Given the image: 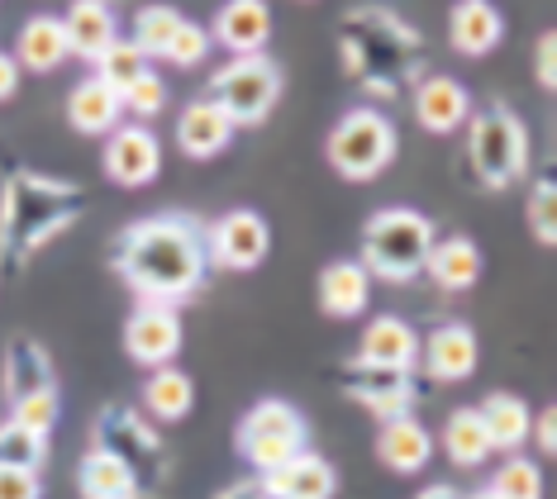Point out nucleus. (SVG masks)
I'll use <instances>...</instances> for the list:
<instances>
[{
	"label": "nucleus",
	"instance_id": "1",
	"mask_svg": "<svg viewBox=\"0 0 557 499\" xmlns=\"http://www.w3.org/2000/svg\"><path fill=\"white\" fill-rule=\"evenodd\" d=\"M110 266L134 300L182 304L206 290L210 280V252H206V224L186 210H158L134 220L115 238Z\"/></svg>",
	"mask_w": 557,
	"mask_h": 499
},
{
	"label": "nucleus",
	"instance_id": "2",
	"mask_svg": "<svg viewBox=\"0 0 557 499\" xmlns=\"http://www.w3.org/2000/svg\"><path fill=\"white\" fill-rule=\"evenodd\" d=\"M86 214V190L39 166H10L0 176V266L24 272L44 248Z\"/></svg>",
	"mask_w": 557,
	"mask_h": 499
},
{
	"label": "nucleus",
	"instance_id": "3",
	"mask_svg": "<svg viewBox=\"0 0 557 499\" xmlns=\"http://www.w3.org/2000/svg\"><path fill=\"white\" fill-rule=\"evenodd\" d=\"M338 62L362 91L391 100L420 72L424 34L386 5H358L338 24Z\"/></svg>",
	"mask_w": 557,
	"mask_h": 499
},
{
	"label": "nucleus",
	"instance_id": "4",
	"mask_svg": "<svg viewBox=\"0 0 557 499\" xmlns=\"http://www.w3.org/2000/svg\"><path fill=\"white\" fill-rule=\"evenodd\" d=\"M434 220L410 204H386L372 220L362 224V252L358 262L367 266L372 280H386V286H405L424 272L429 242H434Z\"/></svg>",
	"mask_w": 557,
	"mask_h": 499
},
{
	"label": "nucleus",
	"instance_id": "5",
	"mask_svg": "<svg viewBox=\"0 0 557 499\" xmlns=\"http://www.w3.org/2000/svg\"><path fill=\"white\" fill-rule=\"evenodd\" d=\"M467 166H472L481 190H510L529 176V129L524 120L491 100L486 110L467 114Z\"/></svg>",
	"mask_w": 557,
	"mask_h": 499
},
{
	"label": "nucleus",
	"instance_id": "6",
	"mask_svg": "<svg viewBox=\"0 0 557 499\" xmlns=\"http://www.w3.org/2000/svg\"><path fill=\"white\" fill-rule=\"evenodd\" d=\"M91 447L110 452L115 462L129 466V476L138 481V490H158L172 476V457L162 433L153 428V419H144V409L129 404H106L91 424Z\"/></svg>",
	"mask_w": 557,
	"mask_h": 499
},
{
	"label": "nucleus",
	"instance_id": "7",
	"mask_svg": "<svg viewBox=\"0 0 557 499\" xmlns=\"http://www.w3.org/2000/svg\"><path fill=\"white\" fill-rule=\"evenodd\" d=\"M396 148H400L396 124L376 105L348 110L324 138V158L344 182H372V176H382L396 162Z\"/></svg>",
	"mask_w": 557,
	"mask_h": 499
},
{
	"label": "nucleus",
	"instance_id": "8",
	"mask_svg": "<svg viewBox=\"0 0 557 499\" xmlns=\"http://www.w3.org/2000/svg\"><path fill=\"white\" fill-rule=\"evenodd\" d=\"M282 91H286L282 67H276L268 53H244V58H230L210 76L206 96L230 114L234 129H258V124H268V114L282 105Z\"/></svg>",
	"mask_w": 557,
	"mask_h": 499
},
{
	"label": "nucleus",
	"instance_id": "9",
	"mask_svg": "<svg viewBox=\"0 0 557 499\" xmlns=\"http://www.w3.org/2000/svg\"><path fill=\"white\" fill-rule=\"evenodd\" d=\"M234 447L258 476H268V471L290 462L300 447H310V419L290 400H276L272 395V400H258L244 419H238Z\"/></svg>",
	"mask_w": 557,
	"mask_h": 499
},
{
	"label": "nucleus",
	"instance_id": "10",
	"mask_svg": "<svg viewBox=\"0 0 557 499\" xmlns=\"http://www.w3.org/2000/svg\"><path fill=\"white\" fill-rule=\"evenodd\" d=\"M338 386H344L348 400L358 404V409H367L372 419L414 414V404H420L414 371L367 362V357H352V362H344V376H338Z\"/></svg>",
	"mask_w": 557,
	"mask_h": 499
},
{
	"label": "nucleus",
	"instance_id": "11",
	"mask_svg": "<svg viewBox=\"0 0 557 499\" xmlns=\"http://www.w3.org/2000/svg\"><path fill=\"white\" fill-rule=\"evenodd\" d=\"M206 252L210 272H252V266L268 262L272 228L258 210H230L214 224H206Z\"/></svg>",
	"mask_w": 557,
	"mask_h": 499
},
{
	"label": "nucleus",
	"instance_id": "12",
	"mask_svg": "<svg viewBox=\"0 0 557 499\" xmlns=\"http://www.w3.org/2000/svg\"><path fill=\"white\" fill-rule=\"evenodd\" d=\"M100 172L106 182H115L124 190H144L162 176V144L148 124H115L106 134V148H100Z\"/></svg>",
	"mask_w": 557,
	"mask_h": 499
},
{
	"label": "nucleus",
	"instance_id": "13",
	"mask_svg": "<svg viewBox=\"0 0 557 499\" xmlns=\"http://www.w3.org/2000/svg\"><path fill=\"white\" fill-rule=\"evenodd\" d=\"M182 338L186 333H182V314H176V304L138 300L129 310V319H124V352H129V362H138L144 371L176 362Z\"/></svg>",
	"mask_w": 557,
	"mask_h": 499
},
{
	"label": "nucleus",
	"instance_id": "14",
	"mask_svg": "<svg viewBox=\"0 0 557 499\" xmlns=\"http://www.w3.org/2000/svg\"><path fill=\"white\" fill-rule=\"evenodd\" d=\"M410 110H414V124H420L424 134H458L467 124V114H472V96H467V86L458 82V76H424V82H414L410 91Z\"/></svg>",
	"mask_w": 557,
	"mask_h": 499
},
{
	"label": "nucleus",
	"instance_id": "15",
	"mask_svg": "<svg viewBox=\"0 0 557 499\" xmlns=\"http://www.w3.org/2000/svg\"><path fill=\"white\" fill-rule=\"evenodd\" d=\"M420 362H424V376L438 381V386H458L467 381L481 362V348H476V333L458 324V319H448V324H438L429 338H420Z\"/></svg>",
	"mask_w": 557,
	"mask_h": 499
},
{
	"label": "nucleus",
	"instance_id": "16",
	"mask_svg": "<svg viewBox=\"0 0 557 499\" xmlns=\"http://www.w3.org/2000/svg\"><path fill=\"white\" fill-rule=\"evenodd\" d=\"M53 386H58L53 352L39 338H29V333H15L5 342V352H0V395H5V404H15L34 390H53Z\"/></svg>",
	"mask_w": 557,
	"mask_h": 499
},
{
	"label": "nucleus",
	"instance_id": "17",
	"mask_svg": "<svg viewBox=\"0 0 557 499\" xmlns=\"http://www.w3.org/2000/svg\"><path fill=\"white\" fill-rule=\"evenodd\" d=\"M268 38H272L268 0H224L210 20V43H220L230 58L268 53Z\"/></svg>",
	"mask_w": 557,
	"mask_h": 499
},
{
	"label": "nucleus",
	"instance_id": "18",
	"mask_svg": "<svg viewBox=\"0 0 557 499\" xmlns=\"http://www.w3.org/2000/svg\"><path fill=\"white\" fill-rule=\"evenodd\" d=\"M268 499H334L338 490V471L324 462L320 452H310V447H300L290 462H282L268 476H258Z\"/></svg>",
	"mask_w": 557,
	"mask_h": 499
},
{
	"label": "nucleus",
	"instance_id": "19",
	"mask_svg": "<svg viewBox=\"0 0 557 499\" xmlns=\"http://www.w3.org/2000/svg\"><path fill=\"white\" fill-rule=\"evenodd\" d=\"M434 457V433H429L414 414H396L382 419V433H376V462L396 476H420Z\"/></svg>",
	"mask_w": 557,
	"mask_h": 499
},
{
	"label": "nucleus",
	"instance_id": "20",
	"mask_svg": "<svg viewBox=\"0 0 557 499\" xmlns=\"http://www.w3.org/2000/svg\"><path fill=\"white\" fill-rule=\"evenodd\" d=\"M234 134H238V129L230 124V114L214 105L210 96L191 100V105L176 114V148H182L191 162H210L214 152L230 148V138H234Z\"/></svg>",
	"mask_w": 557,
	"mask_h": 499
},
{
	"label": "nucleus",
	"instance_id": "21",
	"mask_svg": "<svg viewBox=\"0 0 557 499\" xmlns=\"http://www.w3.org/2000/svg\"><path fill=\"white\" fill-rule=\"evenodd\" d=\"M424 276L434 280L443 296H462L481 280V248L467 234H448L429 242V258H424Z\"/></svg>",
	"mask_w": 557,
	"mask_h": 499
},
{
	"label": "nucleus",
	"instance_id": "22",
	"mask_svg": "<svg viewBox=\"0 0 557 499\" xmlns=\"http://www.w3.org/2000/svg\"><path fill=\"white\" fill-rule=\"evenodd\" d=\"M10 58L20 62V72H34V76L58 72L62 62L72 58L62 15H29V20H24L20 34H15V53H10Z\"/></svg>",
	"mask_w": 557,
	"mask_h": 499
},
{
	"label": "nucleus",
	"instance_id": "23",
	"mask_svg": "<svg viewBox=\"0 0 557 499\" xmlns=\"http://www.w3.org/2000/svg\"><path fill=\"white\" fill-rule=\"evenodd\" d=\"M505 38V15L491 0H458L448 10V43L458 48L462 58H486L496 53Z\"/></svg>",
	"mask_w": 557,
	"mask_h": 499
},
{
	"label": "nucleus",
	"instance_id": "24",
	"mask_svg": "<svg viewBox=\"0 0 557 499\" xmlns=\"http://www.w3.org/2000/svg\"><path fill=\"white\" fill-rule=\"evenodd\" d=\"M62 29H67L72 58L96 62L120 38V20L110 10V0H72L67 15H62Z\"/></svg>",
	"mask_w": 557,
	"mask_h": 499
},
{
	"label": "nucleus",
	"instance_id": "25",
	"mask_svg": "<svg viewBox=\"0 0 557 499\" xmlns=\"http://www.w3.org/2000/svg\"><path fill=\"white\" fill-rule=\"evenodd\" d=\"M314 290H320V310L329 319H358V314H367V304H372V276H367V266L358 258L329 262Z\"/></svg>",
	"mask_w": 557,
	"mask_h": 499
},
{
	"label": "nucleus",
	"instance_id": "26",
	"mask_svg": "<svg viewBox=\"0 0 557 499\" xmlns=\"http://www.w3.org/2000/svg\"><path fill=\"white\" fill-rule=\"evenodd\" d=\"M358 357H367V362H382V366L414 371V366H420V333L405 324L400 314H376V319H367V328H362Z\"/></svg>",
	"mask_w": 557,
	"mask_h": 499
},
{
	"label": "nucleus",
	"instance_id": "27",
	"mask_svg": "<svg viewBox=\"0 0 557 499\" xmlns=\"http://www.w3.org/2000/svg\"><path fill=\"white\" fill-rule=\"evenodd\" d=\"M67 124L86 138H106L115 124H124V105H120V91L106 86L100 76H86V82L72 86L67 96Z\"/></svg>",
	"mask_w": 557,
	"mask_h": 499
},
{
	"label": "nucleus",
	"instance_id": "28",
	"mask_svg": "<svg viewBox=\"0 0 557 499\" xmlns=\"http://www.w3.org/2000/svg\"><path fill=\"white\" fill-rule=\"evenodd\" d=\"M476 414H481V424H486L491 452H519V447L529 442V428H534V409L519 400L515 390H491V395H481Z\"/></svg>",
	"mask_w": 557,
	"mask_h": 499
},
{
	"label": "nucleus",
	"instance_id": "29",
	"mask_svg": "<svg viewBox=\"0 0 557 499\" xmlns=\"http://www.w3.org/2000/svg\"><path fill=\"white\" fill-rule=\"evenodd\" d=\"M196 409V381L182 366H153L144 381V414L162 419V424H182Z\"/></svg>",
	"mask_w": 557,
	"mask_h": 499
},
{
	"label": "nucleus",
	"instance_id": "30",
	"mask_svg": "<svg viewBox=\"0 0 557 499\" xmlns=\"http://www.w3.org/2000/svg\"><path fill=\"white\" fill-rule=\"evenodd\" d=\"M443 457H448L453 466H481L491 457V438H486V424H481L476 404H458L448 419H443Z\"/></svg>",
	"mask_w": 557,
	"mask_h": 499
},
{
	"label": "nucleus",
	"instance_id": "31",
	"mask_svg": "<svg viewBox=\"0 0 557 499\" xmlns=\"http://www.w3.org/2000/svg\"><path fill=\"white\" fill-rule=\"evenodd\" d=\"M77 490H82V499H144L138 481L129 476V466L115 462L110 452H100V447H91V452L82 457Z\"/></svg>",
	"mask_w": 557,
	"mask_h": 499
},
{
	"label": "nucleus",
	"instance_id": "32",
	"mask_svg": "<svg viewBox=\"0 0 557 499\" xmlns=\"http://www.w3.org/2000/svg\"><path fill=\"white\" fill-rule=\"evenodd\" d=\"M48 442H53V433L29 428V424H20V419H0V462L44 471V462H48Z\"/></svg>",
	"mask_w": 557,
	"mask_h": 499
},
{
	"label": "nucleus",
	"instance_id": "33",
	"mask_svg": "<svg viewBox=\"0 0 557 499\" xmlns=\"http://www.w3.org/2000/svg\"><path fill=\"white\" fill-rule=\"evenodd\" d=\"M186 15L182 10H172V5H144L134 15V43L144 48V58L148 62H158L162 53H168V43H172V34H176V24H182Z\"/></svg>",
	"mask_w": 557,
	"mask_h": 499
},
{
	"label": "nucleus",
	"instance_id": "34",
	"mask_svg": "<svg viewBox=\"0 0 557 499\" xmlns=\"http://www.w3.org/2000/svg\"><path fill=\"white\" fill-rule=\"evenodd\" d=\"M91 67H96V76H100L106 86H115V91H124V86H129L138 72L153 67V62L144 58V48H138L134 38H115V43H110L106 53H100V58L91 62Z\"/></svg>",
	"mask_w": 557,
	"mask_h": 499
},
{
	"label": "nucleus",
	"instance_id": "35",
	"mask_svg": "<svg viewBox=\"0 0 557 499\" xmlns=\"http://www.w3.org/2000/svg\"><path fill=\"white\" fill-rule=\"evenodd\" d=\"M120 105H124V114H134L138 124H148V120H158L162 110H168V82L148 67V72H138L129 86L120 91Z\"/></svg>",
	"mask_w": 557,
	"mask_h": 499
},
{
	"label": "nucleus",
	"instance_id": "36",
	"mask_svg": "<svg viewBox=\"0 0 557 499\" xmlns=\"http://www.w3.org/2000/svg\"><path fill=\"white\" fill-rule=\"evenodd\" d=\"M491 490L500 499H543V471L529 462V457H505L496 466V476H491Z\"/></svg>",
	"mask_w": 557,
	"mask_h": 499
},
{
	"label": "nucleus",
	"instance_id": "37",
	"mask_svg": "<svg viewBox=\"0 0 557 499\" xmlns=\"http://www.w3.org/2000/svg\"><path fill=\"white\" fill-rule=\"evenodd\" d=\"M210 29L206 24H196V20H182L176 24V34H172V43H168V53H162V62H172V67H200V62L210 58Z\"/></svg>",
	"mask_w": 557,
	"mask_h": 499
},
{
	"label": "nucleus",
	"instance_id": "38",
	"mask_svg": "<svg viewBox=\"0 0 557 499\" xmlns=\"http://www.w3.org/2000/svg\"><path fill=\"white\" fill-rule=\"evenodd\" d=\"M524 214H529L534 238L543 242V248H553V242H557V186H553V176H539V182H534Z\"/></svg>",
	"mask_w": 557,
	"mask_h": 499
},
{
	"label": "nucleus",
	"instance_id": "39",
	"mask_svg": "<svg viewBox=\"0 0 557 499\" xmlns=\"http://www.w3.org/2000/svg\"><path fill=\"white\" fill-rule=\"evenodd\" d=\"M58 414H62L58 386L53 390H34V395H24V400L10 404V419H20V424H29V428H44V433H53Z\"/></svg>",
	"mask_w": 557,
	"mask_h": 499
},
{
	"label": "nucleus",
	"instance_id": "40",
	"mask_svg": "<svg viewBox=\"0 0 557 499\" xmlns=\"http://www.w3.org/2000/svg\"><path fill=\"white\" fill-rule=\"evenodd\" d=\"M0 499H44V481H39V471L0 462Z\"/></svg>",
	"mask_w": 557,
	"mask_h": 499
},
{
	"label": "nucleus",
	"instance_id": "41",
	"mask_svg": "<svg viewBox=\"0 0 557 499\" xmlns=\"http://www.w3.org/2000/svg\"><path fill=\"white\" fill-rule=\"evenodd\" d=\"M534 76L543 91H553L557 86V34H539V48H534Z\"/></svg>",
	"mask_w": 557,
	"mask_h": 499
},
{
	"label": "nucleus",
	"instance_id": "42",
	"mask_svg": "<svg viewBox=\"0 0 557 499\" xmlns=\"http://www.w3.org/2000/svg\"><path fill=\"white\" fill-rule=\"evenodd\" d=\"M529 438H539V452L543 457H553L557 452V409L548 404L543 414L534 419V428H529Z\"/></svg>",
	"mask_w": 557,
	"mask_h": 499
},
{
	"label": "nucleus",
	"instance_id": "43",
	"mask_svg": "<svg viewBox=\"0 0 557 499\" xmlns=\"http://www.w3.org/2000/svg\"><path fill=\"white\" fill-rule=\"evenodd\" d=\"M15 91H20V62L10 53H0V105L15 100Z\"/></svg>",
	"mask_w": 557,
	"mask_h": 499
},
{
	"label": "nucleus",
	"instance_id": "44",
	"mask_svg": "<svg viewBox=\"0 0 557 499\" xmlns=\"http://www.w3.org/2000/svg\"><path fill=\"white\" fill-rule=\"evenodd\" d=\"M214 499H268V490H262V481L258 476H248V481H234V485H224Z\"/></svg>",
	"mask_w": 557,
	"mask_h": 499
},
{
	"label": "nucleus",
	"instance_id": "45",
	"mask_svg": "<svg viewBox=\"0 0 557 499\" xmlns=\"http://www.w3.org/2000/svg\"><path fill=\"white\" fill-rule=\"evenodd\" d=\"M414 499H462V495L453 490V485H443V481H438V485H429V490H420Z\"/></svg>",
	"mask_w": 557,
	"mask_h": 499
},
{
	"label": "nucleus",
	"instance_id": "46",
	"mask_svg": "<svg viewBox=\"0 0 557 499\" xmlns=\"http://www.w3.org/2000/svg\"><path fill=\"white\" fill-rule=\"evenodd\" d=\"M467 499H500V495L491 490V485H481V490H476V495H467Z\"/></svg>",
	"mask_w": 557,
	"mask_h": 499
}]
</instances>
